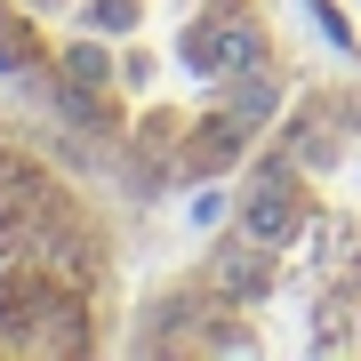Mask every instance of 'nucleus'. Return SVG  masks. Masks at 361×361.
Listing matches in <instances>:
<instances>
[{
	"mask_svg": "<svg viewBox=\"0 0 361 361\" xmlns=\"http://www.w3.org/2000/svg\"><path fill=\"white\" fill-rule=\"evenodd\" d=\"M0 73L145 193L225 177L281 129L265 0H0Z\"/></svg>",
	"mask_w": 361,
	"mask_h": 361,
	"instance_id": "f257e3e1",
	"label": "nucleus"
},
{
	"mask_svg": "<svg viewBox=\"0 0 361 361\" xmlns=\"http://www.w3.org/2000/svg\"><path fill=\"white\" fill-rule=\"evenodd\" d=\"M161 345H297L361 353V97H305L257 145L241 217L209 289L169 313Z\"/></svg>",
	"mask_w": 361,
	"mask_h": 361,
	"instance_id": "f03ea898",
	"label": "nucleus"
},
{
	"mask_svg": "<svg viewBox=\"0 0 361 361\" xmlns=\"http://www.w3.org/2000/svg\"><path fill=\"white\" fill-rule=\"evenodd\" d=\"M113 313V225L40 145L0 129V353H97Z\"/></svg>",
	"mask_w": 361,
	"mask_h": 361,
	"instance_id": "7ed1b4c3",
	"label": "nucleus"
},
{
	"mask_svg": "<svg viewBox=\"0 0 361 361\" xmlns=\"http://www.w3.org/2000/svg\"><path fill=\"white\" fill-rule=\"evenodd\" d=\"M329 8H337V16H345V25L361 32V0H329Z\"/></svg>",
	"mask_w": 361,
	"mask_h": 361,
	"instance_id": "20e7f679",
	"label": "nucleus"
}]
</instances>
